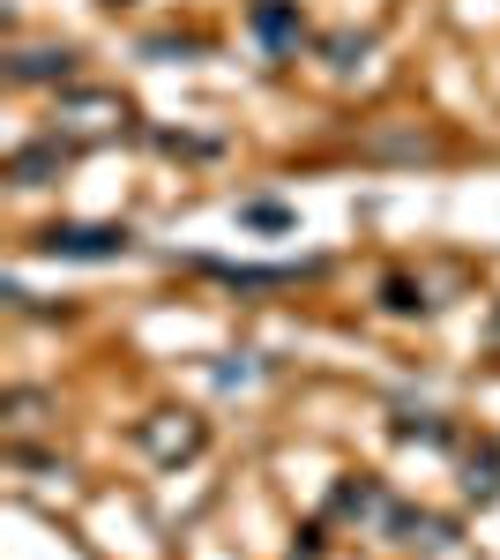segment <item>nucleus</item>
Segmentation results:
<instances>
[{
	"label": "nucleus",
	"mask_w": 500,
	"mask_h": 560,
	"mask_svg": "<svg viewBox=\"0 0 500 560\" xmlns=\"http://www.w3.org/2000/svg\"><path fill=\"white\" fill-rule=\"evenodd\" d=\"M254 38L269 45V52H299V38H306V23H299V8L292 0H254Z\"/></svg>",
	"instance_id": "20e7f679"
},
{
	"label": "nucleus",
	"mask_w": 500,
	"mask_h": 560,
	"mask_svg": "<svg viewBox=\"0 0 500 560\" xmlns=\"http://www.w3.org/2000/svg\"><path fill=\"white\" fill-rule=\"evenodd\" d=\"M53 120H60V128H75V135H113L127 120V105H120V97H105V90H83V97H60V105H53Z\"/></svg>",
	"instance_id": "f03ea898"
},
{
	"label": "nucleus",
	"mask_w": 500,
	"mask_h": 560,
	"mask_svg": "<svg viewBox=\"0 0 500 560\" xmlns=\"http://www.w3.org/2000/svg\"><path fill=\"white\" fill-rule=\"evenodd\" d=\"M388 306H396V314H418V306H426V292H418L411 277H388Z\"/></svg>",
	"instance_id": "f8f14e48"
},
{
	"label": "nucleus",
	"mask_w": 500,
	"mask_h": 560,
	"mask_svg": "<svg viewBox=\"0 0 500 560\" xmlns=\"http://www.w3.org/2000/svg\"><path fill=\"white\" fill-rule=\"evenodd\" d=\"M463 486H470V501H493V493H500V448H478Z\"/></svg>",
	"instance_id": "1a4fd4ad"
},
{
	"label": "nucleus",
	"mask_w": 500,
	"mask_h": 560,
	"mask_svg": "<svg viewBox=\"0 0 500 560\" xmlns=\"http://www.w3.org/2000/svg\"><path fill=\"white\" fill-rule=\"evenodd\" d=\"M142 448H150V456H165V464H179V456H195V448H202V419H187V411H158V419L142 427Z\"/></svg>",
	"instance_id": "7ed1b4c3"
},
{
	"label": "nucleus",
	"mask_w": 500,
	"mask_h": 560,
	"mask_svg": "<svg viewBox=\"0 0 500 560\" xmlns=\"http://www.w3.org/2000/svg\"><path fill=\"white\" fill-rule=\"evenodd\" d=\"M336 516H388V501H381L374 478H344L336 486Z\"/></svg>",
	"instance_id": "0eeeda50"
},
{
	"label": "nucleus",
	"mask_w": 500,
	"mask_h": 560,
	"mask_svg": "<svg viewBox=\"0 0 500 560\" xmlns=\"http://www.w3.org/2000/svg\"><path fill=\"white\" fill-rule=\"evenodd\" d=\"M68 60L75 52H15V83H53V75H68Z\"/></svg>",
	"instance_id": "6e6552de"
},
{
	"label": "nucleus",
	"mask_w": 500,
	"mask_h": 560,
	"mask_svg": "<svg viewBox=\"0 0 500 560\" xmlns=\"http://www.w3.org/2000/svg\"><path fill=\"white\" fill-rule=\"evenodd\" d=\"M240 224H247V232H284L292 210H284V202H269V195H254V202H240Z\"/></svg>",
	"instance_id": "9d476101"
},
{
	"label": "nucleus",
	"mask_w": 500,
	"mask_h": 560,
	"mask_svg": "<svg viewBox=\"0 0 500 560\" xmlns=\"http://www.w3.org/2000/svg\"><path fill=\"white\" fill-rule=\"evenodd\" d=\"M38 247L60 261H120L135 247V232H120V224H45Z\"/></svg>",
	"instance_id": "f257e3e1"
},
{
	"label": "nucleus",
	"mask_w": 500,
	"mask_h": 560,
	"mask_svg": "<svg viewBox=\"0 0 500 560\" xmlns=\"http://www.w3.org/2000/svg\"><path fill=\"white\" fill-rule=\"evenodd\" d=\"M396 433H404V441H449V427H441L433 411H404V419H396Z\"/></svg>",
	"instance_id": "9b49d317"
},
{
	"label": "nucleus",
	"mask_w": 500,
	"mask_h": 560,
	"mask_svg": "<svg viewBox=\"0 0 500 560\" xmlns=\"http://www.w3.org/2000/svg\"><path fill=\"white\" fill-rule=\"evenodd\" d=\"M329 52H336V68H351V60L367 52V38H329Z\"/></svg>",
	"instance_id": "ddd939ff"
},
{
	"label": "nucleus",
	"mask_w": 500,
	"mask_h": 560,
	"mask_svg": "<svg viewBox=\"0 0 500 560\" xmlns=\"http://www.w3.org/2000/svg\"><path fill=\"white\" fill-rule=\"evenodd\" d=\"M388 530H396V538H404V546H449V523L441 516H411V509H388Z\"/></svg>",
	"instance_id": "423d86ee"
},
{
	"label": "nucleus",
	"mask_w": 500,
	"mask_h": 560,
	"mask_svg": "<svg viewBox=\"0 0 500 560\" xmlns=\"http://www.w3.org/2000/svg\"><path fill=\"white\" fill-rule=\"evenodd\" d=\"M60 165H68V142L53 135V142H31V150H15V158H8V179H15V187H45V179L60 173Z\"/></svg>",
	"instance_id": "39448f33"
}]
</instances>
